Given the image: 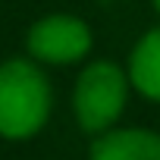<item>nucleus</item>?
Wrapping results in <instances>:
<instances>
[{
    "label": "nucleus",
    "mask_w": 160,
    "mask_h": 160,
    "mask_svg": "<svg viewBox=\"0 0 160 160\" xmlns=\"http://www.w3.org/2000/svg\"><path fill=\"white\" fill-rule=\"evenodd\" d=\"M154 7H157V10H160V0H154Z\"/></svg>",
    "instance_id": "nucleus-6"
},
{
    "label": "nucleus",
    "mask_w": 160,
    "mask_h": 160,
    "mask_svg": "<svg viewBox=\"0 0 160 160\" xmlns=\"http://www.w3.org/2000/svg\"><path fill=\"white\" fill-rule=\"evenodd\" d=\"M129 78L135 91H141L151 101H160V28H151L135 44L129 60Z\"/></svg>",
    "instance_id": "nucleus-5"
},
{
    "label": "nucleus",
    "mask_w": 160,
    "mask_h": 160,
    "mask_svg": "<svg viewBox=\"0 0 160 160\" xmlns=\"http://www.w3.org/2000/svg\"><path fill=\"white\" fill-rule=\"evenodd\" d=\"M91 160H160V135L144 129L107 132L91 144Z\"/></svg>",
    "instance_id": "nucleus-4"
},
{
    "label": "nucleus",
    "mask_w": 160,
    "mask_h": 160,
    "mask_svg": "<svg viewBox=\"0 0 160 160\" xmlns=\"http://www.w3.org/2000/svg\"><path fill=\"white\" fill-rule=\"evenodd\" d=\"M91 47V32L82 19L72 16H47L28 32L32 57L44 63H72L82 60Z\"/></svg>",
    "instance_id": "nucleus-3"
},
{
    "label": "nucleus",
    "mask_w": 160,
    "mask_h": 160,
    "mask_svg": "<svg viewBox=\"0 0 160 160\" xmlns=\"http://www.w3.org/2000/svg\"><path fill=\"white\" fill-rule=\"evenodd\" d=\"M50 113V85L38 66L10 60L0 66V135L28 138Z\"/></svg>",
    "instance_id": "nucleus-1"
},
{
    "label": "nucleus",
    "mask_w": 160,
    "mask_h": 160,
    "mask_svg": "<svg viewBox=\"0 0 160 160\" xmlns=\"http://www.w3.org/2000/svg\"><path fill=\"white\" fill-rule=\"evenodd\" d=\"M126 107V75L116 63H91L75 82V116L85 132H104Z\"/></svg>",
    "instance_id": "nucleus-2"
}]
</instances>
